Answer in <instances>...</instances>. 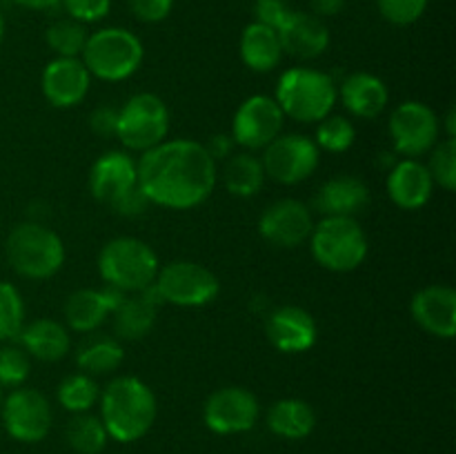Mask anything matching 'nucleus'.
<instances>
[{
	"instance_id": "obj_43",
	"label": "nucleus",
	"mask_w": 456,
	"mask_h": 454,
	"mask_svg": "<svg viewBox=\"0 0 456 454\" xmlns=\"http://www.w3.org/2000/svg\"><path fill=\"white\" fill-rule=\"evenodd\" d=\"M116 123H118V109L110 105L96 107L89 116V127L96 136H116Z\"/></svg>"
},
{
	"instance_id": "obj_46",
	"label": "nucleus",
	"mask_w": 456,
	"mask_h": 454,
	"mask_svg": "<svg viewBox=\"0 0 456 454\" xmlns=\"http://www.w3.org/2000/svg\"><path fill=\"white\" fill-rule=\"evenodd\" d=\"M13 3L25 9H31V12H45V9H52L61 0H13Z\"/></svg>"
},
{
	"instance_id": "obj_36",
	"label": "nucleus",
	"mask_w": 456,
	"mask_h": 454,
	"mask_svg": "<svg viewBox=\"0 0 456 454\" xmlns=\"http://www.w3.org/2000/svg\"><path fill=\"white\" fill-rule=\"evenodd\" d=\"M430 165H426L435 185L444 187L445 191H454L456 187V141L445 138L432 147Z\"/></svg>"
},
{
	"instance_id": "obj_31",
	"label": "nucleus",
	"mask_w": 456,
	"mask_h": 454,
	"mask_svg": "<svg viewBox=\"0 0 456 454\" xmlns=\"http://www.w3.org/2000/svg\"><path fill=\"white\" fill-rule=\"evenodd\" d=\"M67 443L71 445L76 454H101L107 448V434L105 426H102L101 417H94L89 412L74 414L67 423Z\"/></svg>"
},
{
	"instance_id": "obj_40",
	"label": "nucleus",
	"mask_w": 456,
	"mask_h": 454,
	"mask_svg": "<svg viewBox=\"0 0 456 454\" xmlns=\"http://www.w3.org/2000/svg\"><path fill=\"white\" fill-rule=\"evenodd\" d=\"M289 12L292 9L288 7L285 0H256L254 3V22H261V25L279 31L285 18L289 16Z\"/></svg>"
},
{
	"instance_id": "obj_16",
	"label": "nucleus",
	"mask_w": 456,
	"mask_h": 454,
	"mask_svg": "<svg viewBox=\"0 0 456 454\" xmlns=\"http://www.w3.org/2000/svg\"><path fill=\"white\" fill-rule=\"evenodd\" d=\"M92 74L80 58H53L43 69L40 89L53 107L69 109L87 96Z\"/></svg>"
},
{
	"instance_id": "obj_3",
	"label": "nucleus",
	"mask_w": 456,
	"mask_h": 454,
	"mask_svg": "<svg viewBox=\"0 0 456 454\" xmlns=\"http://www.w3.org/2000/svg\"><path fill=\"white\" fill-rule=\"evenodd\" d=\"M7 261L16 274L31 280L52 279L65 263L61 236L36 221L18 223L7 236Z\"/></svg>"
},
{
	"instance_id": "obj_14",
	"label": "nucleus",
	"mask_w": 456,
	"mask_h": 454,
	"mask_svg": "<svg viewBox=\"0 0 456 454\" xmlns=\"http://www.w3.org/2000/svg\"><path fill=\"white\" fill-rule=\"evenodd\" d=\"M283 111L270 96H249L240 102L232 120V138L245 150H265L283 129Z\"/></svg>"
},
{
	"instance_id": "obj_45",
	"label": "nucleus",
	"mask_w": 456,
	"mask_h": 454,
	"mask_svg": "<svg viewBox=\"0 0 456 454\" xmlns=\"http://www.w3.org/2000/svg\"><path fill=\"white\" fill-rule=\"evenodd\" d=\"M310 4L314 16L328 18L341 13V9L346 7V0H310Z\"/></svg>"
},
{
	"instance_id": "obj_37",
	"label": "nucleus",
	"mask_w": 456,
	"mask_h": 454,
	"mask_svg": "<svg viewBox=\"0 0 456 454\" xmlns=\"http://www.w3.org/2000/svg\"><path fill=\"white\" fill-rule=\"evenodd\" d=\"M31 356L18 345L0 347V387H20L29 378Z\"/></svg>"
},
{
	"instance_id": "obj_7",
	"label": "nucleus",
	"mask_w": 456,
	"mask_h": 454,
	"mask_svg": "<svg viewBox=\"0 0 456 454\" xmlns=\"http://www.w3.org/2000/svg\"><path fill=\"white\" fill-rule=\"evenodd\" d=\"M312 256L330 272H352L368 256V236L356 218L323 216L310 234Z\"/></svg>"
},
{
	"instance_id": "obj_8",
	"label": "nucleus",
	"mask_w": 456,
	"mask_h": 454,
	"mask_svg": "<svg viewBox=\"0 0 456 454\" xmlns=\"http://www.w3.org/2000/svg\"><path fill=\"white\" fill-rule=\"evenodd\" d=\"M167 132L169 109L156 93H136L118 109L116 136L127 150H151L167 138Z\"/></svg>"
},
{
	"instance_id": "obj_44",
	"label": "nucleus",
	"mask_w": 456,
	"mask_h": 454,
	"mask_svg": "<svg viewBox=\"0 0 456 454\" xmlns=\"http://www.w3.org/2000/svg\"><path fill=\"white\" fill-rule=\"evenodd\" d=\"M234 145H236L234 138L227 136V134H214L205 147H208L209 156L218 163V160H227L232 154H234Z\"/></svg>"
},
{
	"instance_id": "obj_26",
	"label": "nucleus",
	"mask_w": 456,
	"mask_h": 454,
	"mask_svg": "<svg viewBox=\"0 0 456 454\" xmlns=\"http://www.w3.org/2000/svg\"><path fill=\"white\" fill-rule=\"evenodd\" d=\"M18 341L27 354L47 363L65 359L71 345L67 328L53 319H36L29 325H22Z\"/></svg>"
},
{
	"instance_id": "obj_21",
	"label": "nucleus",
	"mask_w": 456,
	"mask_h": 454,
	"mask_svg": "<svg viewBox=\"0 0 456 454\" xmlns=\"http://www.w3.org/2000/svg\"><path fill=\"white\" fill-rule=\"evenodd\" d=\"M123 296L125 292L111 288V285L102 289H76V292L69 294L65 303L67 325L76 329V332H94V329H98L105 323L107 316H111V312L118 307Z\"/></svg>"
},
{
	"instance_id": "obj_47",
	"label": "nucleus",
	"mask_w": 456,
	"mask_h": 454,
	"mask_svg": "<svg viewBox=\"0 0 456 454\" xmlns=\"http://www.w3.org/2000/svg\"><path fill=\"white\" fill-rule=\"evenodd\" d=\"M445 129H448V138L456 136V109L450 107L448 114H445Z\"/></svg>"
},
{
	"instance_id": "obj_18",
	"label": "nucleus",
	"mask_w": 456,
	"mask_h": 454,
	"mask_svg": "<svg viewBox=\"0 0 456 454\" xmlns=\"http://www.w3.org/2000/svg\"><path fill=\"white\" fill-rule=\"evenodd\" d=\"M412 319L436 338H454L456 292L450 285H428L412 298Z\"/></svg>"
},
{
	"instance_id": "obj_22",
	"label": "nucleus",
	"mask_w": 456,
	"mask_h": 454,
	"mask_svg": "<svg viewBox=\"0 0 456 454\" xmlns=\"http://www.w3.org/2000/svg\"><path fill=\"white\" fill-rule=\"evenodd\" d=\"M136 163L125 151H107L89 172V191L98 203L111 205L118 196L136 187Z\"/></svg>"
},
{
	"instance_id": "obj_28",
	"label": "nucleus",
	"mask_w": 456,
	"mask_h": 454,
	"mask_svg": "<svg viewBox=\"0 0 456 454\" xmlns=\"http://www.w3.org/2000/svg\"><path fill=\"white\" fill-rule=\"evenodd\" d=\"M267 427L281 439L301 441L314 432L316 414L303 399H281L267 409Z\"/></svg>"
},
{
	"instance_id": "obj_13",
	"label": "nucleus",
	"mask_w": 456,
	"mask_h": 454,
	"mask_svg": "<svg viewBox=\"0 0 456 454\" xmlns=\"http://www.w3.org/2000/svg\"><path fill=\"white\" fill-rule=\"evenodd\" d=\"M390 136L399 154L417 158L439 141V118L426 102H401L390 116Z\"/></svg>"
},
{
	"instance_id": "obj_4",
	"label": "nucleus",
	"mask_w": 456,
	"mask_h": 454,
	"mask_svg": "<svg viewBox=\"0 0 456 454\" xmlns=\"http://www.w3.org/2000/svg\"><path fill=\"white\" fill-rule=\"evenodd\" d=\"M276 102L283 116L298 123H319L332 114L337 102V85L332 76L310 67H294L279 78Z\"/></svg>"
},
{
	"instance_id": "obj_25",
	"label": "nucleus",
	"mask_w": 456,
	"mask_h": 454,
	"mask_svg": "<svg viewBox=\"0 0 456 454\" xmlns=\"http://www.w3.org/2000/svg\"><path fill=\"white\" fill-rule=\"evenodd\" d=\"M341 101L350 114L372 120L386 111L390 93H387L386 83L379 76L368 74V71H356L341 83Z\"/></svg>"
},
{
	"instance_id": "obj_32",
	"label": "nucleus",
	"mask_w": 456,
	"mask_h": 454,
	"mask_svg": "<svg viewBox=\"0 0 456 454\" xmlns=\"http://www.w3.org/2000/svg\"><path fill=\"white\" fill-rule=\"evenodd\" d=\"M98 399H101V387L89 374H71V377L62 378L58 385V403L67 412H89L98 403Z\"/></svg>"
},
{
	"instance_id": "obj_20",
	"label": "nucleus",
	"mask_w": 456,
	"mask_h": 454,
	"mask_svg": "<svg viewBox=\"0 0 456 454\" xmlns=\"http://www.w3.org/2000/svg\"><path fill=\"white\" fill-rule=\"evenodd\" d=\"M160 305H163V298H160L154 283L150 288L141 289V292H134L132 296L125 294L118 307L111 312L116 338H123V341H141V338H145L154 328Z\"/></svg>"
},
{
	"instance_id": "obj_24",
	"label": "nucleus",
	"mask_w": 456,
	"mask_h": 454,
	"mask_svg": "<svg viewBox=\"0 0 456 454\" xmlns=\"http://www.w3.org/2000/svg\"><path fill=\"white\" fill-rule=\"evenodd\" d=\"M370 205V190L361 178L343 174L330 178L316 191L314 207L323 216H347L356 218Z\"/></svg>"
},
{
	"instance_id": "obj_12",
	"label": "nucleus",
	"mask_w": 456,
	"mask_h": 454,
	"mask_svg": "<svg viewBox=\"0 0 456 454\" xmlns=\"http://www.w3.org/2000/svg\"><path fill=\"white\" fill-rule=\"evenodd\" d=\"M261 405L256 396L239 385L218 387L203 405V421L214 434H243L258 421Z\"/></svg>"
},
{
	"instance_id": "obj_29",
	"label": "nucleus",
	"mask_w": 456,
	"mask_h": 454,
	"mask_svg": "<svg viewBox=\"0 0 456 454\" xmlns=\"http://www.w3.org/2000/svg\"><path fill=\"white\" fill-rule=\"evenodd\" d=\"M265 178L261 158L254 156L252 151L232 154L223 167V182H225L227 191L232 196H239V199H249L256 191H261Z\"/></svg>"
},
{
	"instance_id": "obj_48",
	"label": "nucleus",
	"mask_w": 456,
	"mask_h": 454,
	"mask_svg": "<svg viewBox=\"0 0 456 454\" xmlns=\"http://www.w3.org/2000/svg\"><path fill=\"white\" fill-rule=\"evenodd\" d=\"M3 38H4V18L3 13H0V43H3Z\"/></svg>"
},
{
	"instance_id": "obj_9",
	"label": "nucleus",
	"mask_w": 456,
	"mask_h": 454,
	"mask_svg": "<svg viewBox=\"0 0 456 454\" xmlns=\"http://www.w3.org/2000/svg\"><path fill=\"white\" fill-rule=\"evenodd\" d=\"M154 288L163 303L178 307H203L221 292L216 274L194 261H174L160 267Z\"/></svg>"
},
{
	"instance_id": "obj_19",
	"label": "nucleus",
	"mask_w": 456,
	"mask_h": 454,
	"mask_svg": "<svg viewBox=\"0 0 456 454\" xmlns=\"http://www.w3.org/2000/svg\"><path fill=\"white\" fill-rule=\"evenodd\" d=\"M279 40L283 53L298 61H312L330 47V29L323 18L312 12H289L279 29Z\"/></svg>"
},
{
	"instance_id": "obj_38",
	"label": "nucleus",
	"mask_w": 456,
	"mask_h": 454,
	"mask_svg": "<svg viewBox=\"0 0 456 454\" xmlns=\"http://www.w3.org/2000/svg\"><path fill=\"white\" fill-rule=\"evenodd\" d=\"M430 0H377L379 12L396 27L414 25L426 13Z\"/></svg>"
},
{
	"instance_id": "obj_2",
	"label": "nucleus",
	"mask_w": 456,
	"mask_h": 454,
	"mask_svg": "<svg viewBox=\"0 0 456 454\" xmlns=\"http://www.w3.org/2000/svg\"><path fill=\"white\" fill-rule=\"evenodd\" d=\"M101 421L110 439L134 443L154 427L159 405L147 383L136 377H118L101 394Z\"/></svg>"
},
{
	"instance_id": "obj_35",
	"label": "nucleus",
	"mask_w": 456,
	"mask_h": 454,
	"mask_svg": "<svg viewBox=\"0 0 456 454\" xmlns=\"http://www.w3.org/2000/svg\"><path fill=\"white\" fill-rule=\"evenodd\" d=\"M356 129L346 116H325L323 120H319L316 125V147L325 151H334V154H341V151L350 150L354 145Z\"/></svg>"
},
{
	"instance_id": "obj_27",
	"label": "nucleus",
	"mask_w": 456,
	"mask_h": 454,
	"mask_svg": "<svg viewBox=\"0 0 456 454\" xmlns=\"http://www.w3.org/2000/svg\"><path fill=\"white\" fill-rule=\"evenodd\" d=\"M240 58L249 69L258 71V74H267L279 67L281 58H283L279 31L261 25V22H252L245 27L243 36H240Z\"/></svg>"
},
{
	"instance_id": "obj_10",
	"label": "nucleus",
	"mask_w": 456,
	"mask_h": 454,
	"mask_svg": "<svg viewBox=\"0 0 456 454\" xmlns=\"http://www.w3.org/2000/svg\"><path fill=\"white\" fill-rule=\"evenodd\" d=\"M319 156L321 150L312 138L303 134H288V136H276L265 147L261 163L267 178L281 185H297L314 174V169L319 167Z\"/></svg>"
},
{
	"instance_id": "obj_5",
	"label": "nucleus",
	"mask_w": 456,
	"mask_h": 454,
	"mask_svg": "<svg viewBox=\"0 0 456 454\" xmlns=\"http://www.w3.org/2000/svg\"><path fill=\"white\" fill-rule=\"evenodd\" d=\"M159 256L154 249L134 236L111 239L98 254V272L107 285L125 294L150 288L159 274Z\"/></svg>"
},
{
	"instance_id": "obj_1",
	"label": "nucleus",
	"mask_w": 456,
	"mask_h": 454,
	"mask_svg": "<svg viewBox=\"0 0 456 454\" xmlns=\"http://www.w3.org/2000/svg\"><path fill=\"white\" fill-rule=\"evenodd\" d=\"M136 181L150 203L191 209L212 196L218 167L203 142L176 138L142 151L136 163Z\"/></svg>"
},
{
	"instance_id": "obj_30",
	"label": "nucleus",
	"mask_w": 456,
	"mask_h": 454,
	"mask_svg": "<svg viewBox=\"0 0 456 454\" xmlns=\"http://www.w3.org/2000/svg\"><path fill=\"white\" fill-rule=\"evenodd\" d=\"M123 359L125 350L114 336H89L76 352V363L89 377L114 372L116 368H120Z\"/></svg>"
},
{
	"instance_id": "obj_34",
	"label": "nucleus",
	"mask_w": 456,
	"mask_h": 454,
	"mask_svg": "<svg viewBox=\"0 0 456 454\" xmlns=\"http://www.w3.org/2000/svg\"><path fill=\"white\" fill-rule=\"evenodd\" d=\"M25 325V303L16 285L0 280V343L13 341Z\"/></svg>"
},
{
	"instance_id": "obj_6",
	"label": "nucleus",
	"mask_w": 456,
	"mask_h": 454,
	"mask_svg": "<svg viewBox=\"0 0 456 454\" xmlns=\"http://www.w3.org/2000/svg\"><path fill=\"white\" fill-rule=\"evenodd\" d=\"M80 56L89 74L107 83H118L136 74L145 49H142L141 38L129 29L105 27L87 36Z\"/></svg>"
},
{
	"instance_id": "obj_33",
	"label": "nucleus",
	"mask_w": 456,
	"mask_h": 454,
	"mask_svg": "<svg viewBox=\"0 0 456 454\" xmlns=\"http://www.w3.org/2000/svg\"><path fill=\"white\" fill-rule=\"evenodd\" d=\"M87 36L83 22L74 20V18L52 22L45 31V40L58 58H78L87 43Z\"/></svg>"
},
{
	"instance_id": "obj_17",
	"label": "nucleus",
	"mask_w": 456,
	"mask_h": 454,
	"mask_svg": "<svg viewBox=\"0 0 456 454\" xmlns=\"http://www.w3.org/2000/svg\"><path fill=\"white\" fill-rule=\"evenodd\" d=\"M265 334L279 352L301 354L314 345L319 329L310 312L297 305H283L267 316Z\"/></svg>"
},
{
	"instance_id": "obj_15",
	"label": "nucleus",
	"mask_w": 456,
	"mask_h": 454,
	"mask_svg": "<svg viewBox=\"0 0 456 454\" xmlns=\"http://www.w3.org/2000/svg\"><path fill=\"white\" fill-rule=\"evenodd\" d=\"M314 230L312 209L297 199L272 203L258 218V234L276 247L292 249L305 243Z\"/></svg>"
},
{
	"instance_id": "obj_11",
	"label": "nucleus",
	"mask_w": 456,
	"mask_h": 454,
	"mask_svg": "<svg viewBox=\"0 0 456 454\" xmlns=\"http://www.w3.org/2000/svg\"><path fill=\"white\" fill-rule=\"evenodd\" d=\"M0 409L7 434L20 443H38L52 430V405L47 396L34 387H16L4 396Z\"/></svg>"
},
{
	"instance_id": "obj_39",
	"label": "nucleus",
	"mask_w": 456,
	"mask_h": 454,
	"mask_svg": "<svg viewBox=\"0 0 456 454\" xmlns=\"http://www.w3.org/2000/svg\"><path fill=\"white\" fill-rule=\"evenodd\" d=\"M69 18L78 22H98L110 13L111 0H61Z\"/></svg>"
},
{
	"instance_id": "obj_23",
	"label": "nucleus",
	"mask_w": 456,
	"mask_h": 454,
	"mask_svg": "<svg viewBox=\"0 0 456 454\" xmlns=\"http://www.w3.org/2000/svg\"><path fill=\"white\" fill-rule=\"evenodd\" d=\"M435 181L426 165L417 158H403L387 174V194L401 209H421L430 200Z\"/></svg>"
},
{
	"instance_id": "obj_41",
	"label": "nucleus",
	"mask_w": 456,
	"mask_h": 454,
	"mask_svg": "<svg viewBox=\"0 0 456 454\" xmlns=\"http://www.w3.org/2000/svg\"><path fill=\"white\" fill-rule=\"evenodd\" d=\"M129 12L141 22H160L172 13L174 0H127Z\"/></svg>"
},
{
	"instance_id": "obj_42",
	"label": "nucleus",
	"mask_w": 456,
	"mask_h": 454,
	"mask_svg": "<svg viewBox=\"0 0 456 454\" xmlns=\"http://www.w3.org/2000/svg\"><path fill=\"white\" fill-rule=\"evenodd\" d=\"M150 205L151 203L147 200V196L142 194L141 187L136 185V187H132L129 191H125L123 196H118V199H116L111 205H107V207H110L114 214H118V216L136 218V216H142Z\"/></svg>"
},
{
	"instance_id": "obj_49",
	"label": "nucleus",
	"mask_w": 456,
	"mask_h": 454,
	"mask_svg": "<svg viewBox=\"0 0 456 454\" xmlns=\"http://www.w3.org/2000/svg\"><path fill=\"white\" fill-rule=\"evenodd\" d=\"M3 399H4V396H3V387H0V405H3Z\"/></svg>"
}]
</instances>
